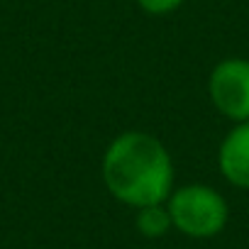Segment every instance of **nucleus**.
I'll use <instances>...</instances> for the list:
<instances>
[{"instance_id":"20e7f679","label":"nucleus","mask_w":249,"mask_h":249,"mask_svg":"<svg viewBox=\"0 0 249 249\" xmlns=\"http://www.w3.org/2000/svg\"><path fill=\"white\" fill-rule=\"evenodd\" d=\"M217 166L227 183L249 191V120L237 122L225 135L217 152Z\"/></svg>"},{"instance_id":"7ed1b4c3","label":"nucleus","mask_w":249,"mask_h":249,"mask_svg":"<svg viewBox=\"0 0 249 249\" xmlns=\"http://www.w3.org/2000/svg\"><path fill=\"white\" fill-rule=\"evenodd\" d=\"M208 93L213 105L227 120H249V59H222L208 78Z\"/></svg>"},{"instance_id":"f03ea898","label":"nucleus","mask_w":249,"mask_h":249,"mask_svg":"<svg viewBox=\"0 0 249 249\" xmlns=\"http://www.w3.org/2000/svg\"><path fill=\"white\" fill-rule=\"evenodd\" d=\"M174 230L191 239H213L230 222V205L220 191L205 183L174 188L166 198Z\"/></svg>"},{"instance_id":"423d86ee","label":"nucleus","mask_w":249,"mask_h":249,"mask_svg":"<svg viewBox=\"0 0 249 249\" xmlns=\"http://www.w3.org/2000/svg\"><path fill=\"white\" fill-rule=\"evenodd\" d=\"M186 0H137V5L147 13V15H169L174 10H178Z\"/></svg>"},{"instance_id":"39448f33","label":"nucleus","mask_w":249,"mask_h":249,"mask_svg":"<svg viewBox=\"0 0 249 249\" xmlns=\"http://www.w3.org/2000/svg\"><path fill=\"white\" fill-rule=\"evenodd\" d=\"M135 227L147 239H161V237H166L171 232V227H174L171 213H169L166 203H152V205L137 208Z\"/></svg>"},{"instance_id":"f257e3e1","label":"nucleus","mask_w":249,"mask_h":249,"mask_svg":"<svg viewBox=\"0 0 249 249\" xmlns=\"http://www.w3.org/2000/svg\"><path fill=\"white\" fill-rule=\"evenodd\" d=\"M100 171L107 193L135 210L166 203L174 191L171 154L149 132L130 130L117 135L103 154Z\"/></svg>"}]
</instances>
